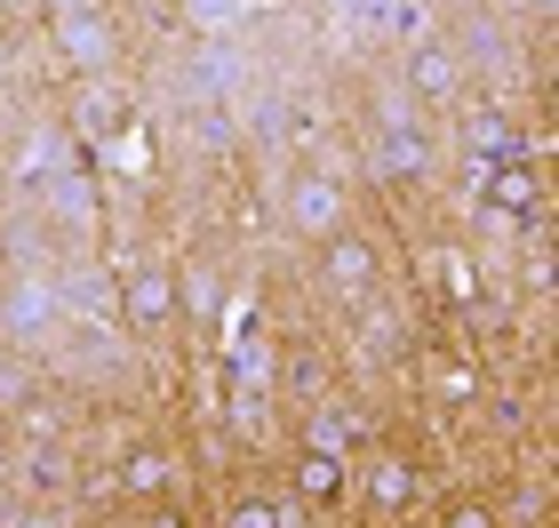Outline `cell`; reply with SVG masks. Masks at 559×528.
<instances>
[{"label":"cell","instance_id":"obj_1","mask_svg":"<svg viewBox=\"0 0 559 528\" xmlns=\"http://www.w3.org/2000/svg\"><path fill=\"white\" fill-rule=\"evenodd\" d=\"M479 192H488V209H503V216H536V209H544V176L527 168V161L479 168Z\"/></svg>","mask_w":559,"mask_h":528},{"label":"cell","instance_id":"obj_2","mask_svg":"<svg viewBox=\"0 0 559 528\" xmlns=\"http://www.w3.org/2000/svg\"><path fill=\"white\" fill-rule=\"evenodd\" d=\"M320 272H328V289H336V296H368V289H376V248H368L360 233H328Z\"/></svg>","mask_w":559,"mask_h":528},{"label":"cell","instance_id":"obj_3","mask_svg":"<svg viewBox=\"0 0 559 528\" xmlns=\"http://www.w3.org/2000/svg\"><path fill=\"white\" fill-rule=\"evenodd\" d=\"M288 224H296V233H344V192L336 185H328V176H304V185L288 192Z\"/></svg>","mask_w":559,"mask_h":528},{"label":"cell","instance_id":"obj_4","mask_svg":"<svg viewBox=\"0 0 559 528\" xmlns=\"http://www.w3.org/2000/svg\"><path fill=\"white\" fill-rule=\"evenodd\" d=\"M296 496H304V505H344V457H336V448H304V457H296Z\"/></svg>","mask_w":559,"mask_h":528},{"label":"cell","instance_id":"obj_5","mask_svg":"<svg viewBox=\"0 0 559 528\" xmlns=\"http://www.w3.org/2000/svg\"><path fill=\"white\" fill-rule=\"evenodd\" d=\"M120 320H136V329H160V320H176V281L144 265L136 281H129V296H120Z\"/></svg>","mask_w":559,"mask_h":528},{"label":"cell","instance_id":"obj_6","mask_svg":"<svg viewBox=\"0 0 559 528\" xmlns=\"http://www.w3.org/2000/svg\"><path fill=\"white\" fill-rule=\"evenodd\" d=\"M472 153H479V168H496V161H527V137L512 129V120L479 113V120H472Z\"/></svg>","mask_w":559,"mask_h":528},{"label":"cell","instance_id":"obj_7","mask_svg":"<svg viewBox=\"0 0 559 528\" xmlns=\"http://www.w3.org/2000/svg\"><path fill=\"white\" fill-rule=\"evenodd\" d=\"M408 496H416V472L400 465V457H376V472H368V505H376V513H408Z\"/></svg>","mask_w":559,"mask_h":528},{"label":"cell","instance_id":"obj_8","mask_svg":"<svg viewBox=\"0 0 559 528\" xmlns=\"http://www.w3.org/2000/svg\"><path fill=\"white\" fill-rule=\"evenodd\" d=\"M168 481H176L168 448H129V465H120V489H129V496H160Z\"/></svg>","mask_w":559,"mask_h":528},{"label":"cell","instance_id":"obj_9","mask_svg":"<svg viewBox=\"0 0 559 528\" xmlns=\"http://www.w3.org/2000/svg\"><path fill=\"white\" fill-rule=\"evenodd\" d=\"M408 81H416V96H448L455 89V57H448V48H424Z\"/></svg>","mask_w":559,"mask_h":528},{"label":"cell","instance_id":"obj_10","mask_svg":"<svg viewBox=\"0 0 559 528\" xmlns=\"http://www.w3.org/2000/svg\"><path fill=\"white\" fill-rule=\"evenodd\" d=\"M440 528H503V513L488 505V496H455V505L440 513Z\"/></svg>","mask_w":559,"mask_h":528},{"label":"cell","instance_id":"obj_11","mask_svg":"<svg viewBox=\"0 0 559 528\" xmlns=\"http://www.w3.org/2000/svg\"><path fill=\"white\" fill-rule=\"evenodd\" d=\"M224 528H288V520H280V505H272V496H240V505L224 513Z\"/></svg>","mask_w":559,"mask_h":528},{"label":"cell","instance_id":"obj_12","mask_svg":"<svg viewBox=\"0 0 559 528\" xmlns=\"http://www.w3.org/2000/svg\"><path fill=\"white\" fill-rule=\"evenodd\" d=\"M280 376H288L296 392H312V385H320V361H304V352H288V368H280Z\"/></svg>","mask_w":559,"mask_h":528},{"label":"cell","instance_id":"obj_13","mask_svg":"<svg viewBox=\"0 0 559 528\" xmlns=\"http://www.w3.org/2000/svg\"><path fill=\"white\" fill-rule=\"evenodd\" d=\"M440 392L448 400H472V368H440Z\"/></svg>","mask_w":559,"mask_h":528}]
</instances>
